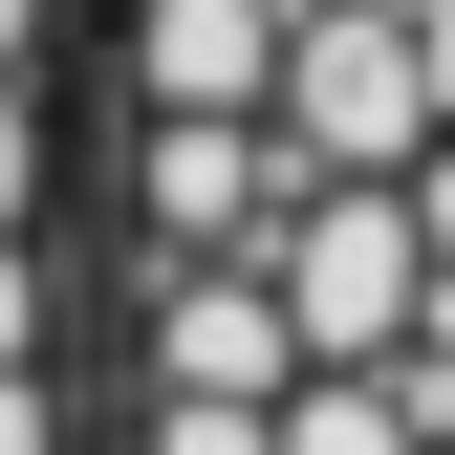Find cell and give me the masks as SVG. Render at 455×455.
Masks as SVG:
<instances>
[{
    "instance_id": "cell-6",
    "label": "cell",
    "mask_w": 455,
    "mask_h": 455,
    "mask_svg": "<svg viewBox=\"0 0 455 455\" xmlns=\"http://www.w3.org/2000/svg\"><path fill=\"white\" fill-rule=\"evenodd\" d=\"M260 455H412V434H390V390H369V369H304V390L260 412Z\"/></svg>"
},
{
    "instance_id": "cell-2",
    "label": "cell",
    "mask_w": 455,
    "mask_h": 455,
    "mask_svg": "<svg viewBox=\"0 0 455 455\" xmlns=\"http://www.w3.org/2000/svg\"><path fill=\"white\" fill-rule=\"evenodd\" d=\"M260 152H282V174H412V152H434L412 22H390V0H282V66H260Z\"/></svg>"
},
{
    "instance_id": "cell-9",
    "label": "cell",
    "mask_w": 455,
    "mask_h": 455,
    "mask_svg": "<svg viewBox=\"0 0 455 455\" xmlns=\"http://www.w3.org/2000/svg\"><path fill=\"white\" fill-rule=\"evenodd\" d=\"M22 347H44V260L0 239V369H22Z\"/></svg>"
},
{
    "instance_id": "cell-1",
    "label": "cell",
    "mask_w": 455,
    "mask_h": 455,
    "mask_svg": "<svg viewBox=\"0 0 455 455\" xmlns=\"http://www.w3.org/2000/svg\"><path fill=\"white\" fill-rule=\"evenodd\" d=\"M260 304H282V369H390V347H412L434 282H412L390 174H282V217H260Z\"/></svg>"
},
{
    "instance_id": "cell-8",
    "label": "cell",
    "mask_w": 455,
    "mask_h": 455,
    "mask_svg": "<svg viewBox=\"0 0 455 455\" xmlns=\"http://www.w3.org/2000/svg\"><path fill=\"white\" fill-rule=\"evenodd\" d=\"M22 196H44V108L0 87V239H22Z\"/></svg>"
},
{
    "instance_id": "cell-4",
    "label": "cell",
    "mask_w": 455,
    "mask_h": 455,
    "mask_svg": "<svg viewBox=\"0 0 455 455\" xmlns=\"http://www.w3.org/2000/svg\"><path fill=\"white\" fill-rule=\"evenodd\" d=\"M260 217H282V152H260V131H174V108L131 131V239H152V260H239Z\"/></svg>"
},
{
    "instance_id": "cell-10",
    "label": "cell",
    "mask_w": 455,
    "mask_h": 455,
    "mask_svg": "<svg viewBox=\"0 0 455 455\" xmlns=\"http://www.w3.org/2000/svg\"><path fill=\"white\" fill-rule=\"evenodd\" d=\"M0 455H66V412H44V369H0Z\"/></svg>"
},
{
    "instance_id": "cell-3",
    "label": "cell",
    "mask_w": 455,
    "mask_h": 455,
    "mask_svg": "<svg viewBox=\"0 0 455 455\" xmlns=\"http://www.w3.org/2000/svg\"><path fill=\"white\" fill-rule=\"evenodd\" d=\"M152 369L196 390V412H282V304H260V260H152Z\"/></svg>"
},
{
    "instance_id": "cell-5",
    "label": "cell",
    "mask_w": 455,
    "mask_h": 455,
    "mask_svg": "<svg viewBox=\"0 0 455 455\" xmlns=\"http://www.w3.org/2000/svg\"><path fill=\"white\" fill-rule=\"evenodd\" d=\"M260 66H282V0H131V87L174 131H260Z\"/></svg>"
},
{
    "instance_id": "cell-7",
    "label": "cell",
    "mask_w": 455,
    "mask_h": 455,
    "mask_svg": "<svg viewBox=\"0 0 455 455\" xmlns=\"http://www.w3.org/2000/svg\"><path fill=\"white\" fill-rule=\"evenodd\" d=\"M131 455H260V412H196V390H174V412H152Z\"/></svg>"
},
{
    "instance_id": "cell-11",
    "label": "cell",
    "mask_w": 455,
    "mask_h": 455,
    "mask_svg": "<svg viewBox=\"0 0 455 455\" xmlns=\"http://www.w3.org/2000/svg\"><path fill=\"white\" fill-rule=\"evenodd\" d=\"M22 44H44V0H0V87H22Z\"/></svg>"
}]
</instances>
